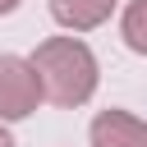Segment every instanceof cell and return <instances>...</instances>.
I'll use <instances>...</instances> for the list:
<instances>
[{"label":"cell","mask_w":147,"mask_h":147,"mask_svg":"<svg viewBox=\"0 0 147 147\" xmlns=\"http://www.w3.org/2000/svg\"><path fill=\"white\" fill-rule=\"evenodd\" d=\"M28 60H32L37 74H41L46 101H55V106H64V110L92 101L101 69H96V55H92L87 41H78V37H46Z\"/></svg>","instance_id":"cell-1"},{"label":"cell","mask_w":147,"mask_h":147,"mask_svg":"<svg viewBox=\"0 0 147 147\" xmlns=\"http://www.w3.org/2000/svg\"><path fill=\"white\" fill-rule=\"evenodd\" d=\"M46 101V87H41V74L32 60L23 55H0V119H28L37 106Z\"/></svg>","instance_id":"cell-2"},{"label":"cell","mask_w":147,"mask_h":147,"mask_svg":"<svg viewBox=\"0 0 147 147\" xmlns=\"http://www.w3.org/2000/svg\"><path fill=\"white\" fill-rule=\"evenodd\" d=\"M92 147H147V119L129 110H101L87 129Z\"/></svg>","instance_id":"cell-3"},{"label":"cell","mask_w":147,"mask_h":147,"mask_svg":"<svg viewBox=\"0 0 147 147\" xmlns=\"http://www.w3.org/2000/svg\"><path fill=\"white\" fill-rule=\"evenodd\" d=\"M119 0H51V18L69 32H92L115 14Z\"/></svg>","instance_id":"cell-4"},{"label":"cell","mask_w":147,"mask_h":147,"mask_svg":"<svg viewBox=\"0 0 147 147\" xmlns=\"http://www.w3.org/2000/svg\"><path fill=\"white\" fill-rule=\"evenodd\" d=\"M119 37L129 51L147 55V0H129L124 14H119Z\"/></svg>","instance_id":"cell-5"},{"label":"cell","mask_w":147,"mask_h":147,"mask_svg":"<svg viewBox=\"0 0 147 147\" xmlns=\"http://www.w3.org/2000/svg\"><path fill=\"white\" fill-rule=\"evenodd\" d=\"M0 147H14V138H9V129H5V119H0Z\"/></svg>","instance_id":"cell-6"},{"label":"cell","mask_w":147,"mask_h":147,"mask_svg":"<svg viewBox=\"0 0 147 147\" xmlns=\"http://www.w3.org/2000/svg\"><path fill=\"white\" fill-rule=\"evenodd\" d=\"M18 9V0H0V14H14Z\"/></svg>","instance_id":"cell-7"}]
</instances>
